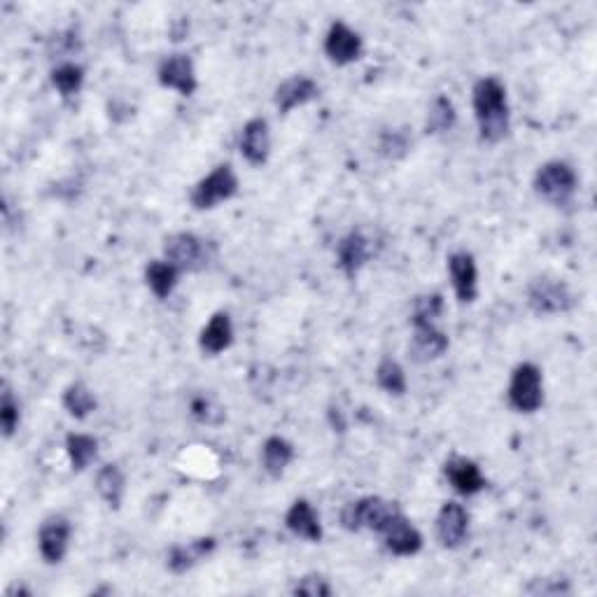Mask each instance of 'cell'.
Masks as SVG:
<instances>
[{
	"label": "cell",
	"mask_w": 597,
	"mask_h": 597,
	"mask_svg": "<svg viewBox=\"0 0 597 597\" xmlns=\"http://www.w3.org/2000/svg\"><path fill=\"white\" fill-rule=\"evenodd\" d=\"M164 259L171 262L180 273L185 271H199L206 266L208 252L206 243L192 231H180L166 238L164 243Z\"/></svg>",
	"instance_id": "52a82bcc"
},
{
	"label": "cell",
	"mask_w": 597,
	"mask_h": 597,
	"mask_svg": "<svg viewBox=\"0 0 597 597\" xmlns=\"http://www.w3.org/2000/svg\"><path fill=\"white\" fill-rule=\"evenodd\" d=\"M145 283L157 299H168L180 283V271L166 259H152L145 269Z\"/></svg>",
	"instance_id": "603a6c76"
},
{
	"label": "cell",
	"mask_w": 597,
	"mask_h": 597,
	"mask_svg": "<svg viewBox=\"0 0 597 597\" xmlns=\"http://www.w3.org/2000/svg\"><path fill=\"white\" fill-rule=\"evenodd\" d=\"M21 423V411L17 399L10 390H3V397H0V425H3V434L7 439L14 437V432L19 430Z\"/></svg>",
	"instance_id": "4dcf8cb0"
},
{
	"label": "cell",
	"mask_w": 597,
	"mask_h": 597,
	"mask_svg": "<svg viewBox=\"0 0 597 597\" xmlns=\"http://www.w3.org/2000/svg\"><path fill=\"white\" fill-rule=\"evenodd\" d=\"M376 383L378 388L388 392L392 397H402L409 390V381H406L404 367L395 357H383L376 367Z\"/></svg>",
	"instance_id": "4316f807"
},
{
	"label": "cell",
	"mask_w": 597,
	"mask_h": 597,
	"mask_svg": "<svg viewBox=\"0 0 597 597\" xmlns=\"http://www.w3.org/2000/svg\"><path fill=\"white\" fill-rule=\"evenodd\" d=\"M238 194V175L229 164H220L210 171L206 178L196 182L189 201L196 210H210L217 208L220 203L234 199Z\"/></svg>",
	"instance_id": "5b68a950"
},
{
	"label": "cell",
	"mask_w": 597,
	"mask_h": 597,
	"mask_svg": "<svg viewBox=\"0 0 597 597\" xmlns=\"http://www.w3.org/2000/svg\"><path fill=\"white\" fill-rule=\"evenodd\" d=\"M96 493L110 509H119L124 502L126 479L117 465H103L96 472Z\"/></svg>",
	"instance_id": "cb8c5ba5"
},
{
	"label": "cell",
	"mask_w": 597,
	"mask_h": 597,
	"mask_svg": "<svg viewBox=\"0 0 597 597\" xmlns=\"http://www.w3.org/2000/svg\"><path fill=\"white\" fill-rule=\"evenodd\" d=\"M66 455L73 472H84L98 458V441L91 434L73 432L66 437Z\"/></svg>",
	"instance_id": "d4e9b609"
},
{
	"label": "cell",
	"mask_w": 597,
	"mask_h": 597,
	"mask_svg": "<svg viewBox=\"0 0 597 597\" xmlns=\"http://www.w3.org/2000/svg\"><path fill=\"white\" fill-rule=\"evenodd\" d=\"M441 313H444V297L437 292L423 294V297L413 301L411 322L413 325H437Z\"/></svg>",
	"instance_id": "f546056e"
},
{
	"label": "cell",
	"mask_w": 597,
	"mask_h": 597,
	"mask_svg": "<svg viewBox=\"0 0 597 597\" xmlns=\"http://www.w3.org/2000/svg\"><path fill=\"white\" fill-rule=\"evenodd\" d=\"M157 80L164 89L178 91L180 96H192L196 87H199V80H196V70L192 56L187 54H171L166 56L164 61L159 63Z\"/></svg>",
	"instance_id": "8fae6325"
},
{
	"label": "cell",
	"mask_w": 597,
	"mask_h": 597,
	"mask_svg": "<svg viewBox=\"0 0 597 597\" xmlns=\"http://www.w3.org/2000/svg\"><path fill=\"white\" fill-rule=\"evenodd\" d=\"M285 528L290 530L294 537L304 539V542H311V544L322 542L320 516L308 500L292 502V507L287 509L285 514Z\"/></svg>",
	"instance_id": "d6986e66"
},
{
	"label": "cell",
	"mask_w": 597,
	"mask_h": 597,
	"mask_svg": "<svg viewBox=\"0 0 597 597\" xmlns=\"http://www.w3.org/2000/svg\"><path fill=\"white\" fill-rule=\"evenodd\" d=\"M528 304L537 315H558L574 306V294L565 280L539 276L528 285Z\"/></svg>",
	"instance_id": "8992f818"
},
{
	"label": "cell",
	"mask_w": 597,
	"mask_h": 597,
	"mask_svg": "<svg viewBox=\"0 0 597 597\" xmlns=\"http://www.w3.org/2000/svg\"><path fill=\"white\" fill-rule=\"evenodd\" d=\"M364 52L362 38L346 21H334L325 35V54L336 66H350Z\"/></svg>",
	"instance_id": "9c48e42d"
},
{
	"label": "cell",
	"mask_w": 597,
	"mask_h": 597,
	"mask_svg": "<svg viewBox=\"0 0 597 597\" xmlns=\"http://www.w3.org/2000/svg\"><path fill=\"white\" fill-rule=\"evenodd\" d=\"M320 98V87L313 77L308 75H292L287 77L285 82L278 84L276 96H273V103L280 110V115H290L292 110L301 108V105H308Z\"/></svg>",
	"instance_id": "4fadbf2b"
},
{
	"label": "cell",
	"mask_w": 597,
	"mask_h": 597,
	"mask_svg": "<svg viewBox=\"0 0 597 597\" xmlns=\"http://www.w3.org/2000/svg\"><path fill=\"white\" fill-rule=\"evenodd\" d=\"M511 409L518 413H535L544 404V376L542 369L532 362H521L514 369L507 390Z\"/></svg>",
	"instance_id": "277c9868"
},
{
	"label": "cell",
	"mask_w": 597,
	"mask_h": 597,
	"mask_svg": "<svg viewBox=\"0 0 597 597\" xmlns=\"http://www.w3.org/2000/svg\"><path fill=\"white\" fill-rule=\"evenodd\" d=\"M448 276H451L455 297L460 304H474L479 297V269L472 252L458 250L448 257Z\"/></svg>",
	"instance_id": "30bf717a"
},
{
	"label": "cell",
	"mask_w": 597,
	"mask_h": 597,
	"mask_svg": "<svg viewBox=\"0 0 597 597\" xmlns=\"http://www.w3.org/2000/svg\"><path fill=\"white\" fill-rule=\"evenodd\" d=\"M238 147H241V154L245 161L252 166H264L269 161L271 154V129L269 122L264 117L250 119L248 124L243 126L241 140H238Z\"/></svg>",
	"instance_id": "ac0fdd59"
},
{
	"label": "cell",
	"mask_w": 597,
	"mask_h": 597,
	"mask_svg": "<svg viewBox=\"0 0 597 597\" xmlns=\"http://www.w3.org/2000/svg\"><path fill=\"white\" fill-rule=\"evenodd\" d=\"M451 341L439 325H413V336L409 343V357L416 364H427L439 360L446 353Z\"/></svg>",
	"instance_id": "2e32d148"
},
{
	"label": "cell",
	"mask_w": 597,
	"mask_h": 597,
	"mask_svg": "<svg viewBox=\"0 0 597 597\" xmlns=\"http://www.w3.org/2000/svg\"><path fill=\"white\" fill-rule=\"evenodd\" d=\"M381 537H383L385 549H388L392 556H399V558L416 556V553L423 551V544H425L420 530L404 514H397L392 518V521L383 528Z\"/></svg>",
	"instance_id": "7c38bea8"
},
{
	"label": "cell",
	"mask_w": 597,
	"mask_h": 597,
	"mask_svg": "<svg viewBox=\"0 0 597 597\" xmlns=\"http://www.w3.org/2000/svg\"><path fill=\"white\" fill-rule=\"evenodd\" d=\"M61 402H63V409H66L70 413V416L77 418V420L89 418L91 413L96 411V406H98L94 392H91L87 388V385L80 383V381L70 383L68 388L63 390Z\"/></svg>",
	"instance_id": "484cf974"
},
{
	"label": "cell",
	"mask_w": 597,
	"mask_h": 597,
	"mask_svg": "<svg viewBox=\"0 0 597 597\" xmlns=\"http://www.w3.org/2000/svg\"><path fill=\"white\" fill-rule=\"evenodd\" d=\"M231 343H234V325H231L229 313H215L213 318L208 320V325L201 329V350L208 355H220L224 350L231 348Z\"/></svg>",
	"instance_id": "44dd1931"
},
{
	"label": "cell",
	"mask_w": 597,
	"mask_h": 597,
	"mask_svg": "<svg viewBox=\"0 0 597 597\" xmlns=\"http://www.w3.org/2000/svg\"><path fill=\"white\" fill-rule=\"evenodd\" d=\"M294 446L285 437H278L273 434L264 441L262 446V467L264 472L271 476V479H280L285 474V469L292 465L294 460Z\"/></svg>",
	"instance_id": "7402d4cb"
},
{
	"label": "cell",
	"mask_w": 597,
	"mask_h": 597,
	"mask_svg": "<svg viewBox=\"0 0 597 597\" xmlns=\"http://www.w3.org/2000/svg\"><path fill=\"white\" fill-rule=\"evenodd\" d=\"M371 255H374V248H371V241L362 231H350L336 245V264H339V269L348 280L357 278V273L367 266Z\"/></svg>",
	"instance_id": "9a60e30c"
},
{
	"label": "cell",
	"mask_w": 597,
	"mask_h": 597,
	"mask_svg": "<svg viewBox=\"0 0 597 597\" xmlns=\"http://www.w3.org/2000/svg\"><path fill=\"white\" fill-rule=\"evenodd\" d=\"M397 514H402V509L395 502L385 500V497H362V500L350 502L346 509L341 511V525L348 532L371 530L376 535H381L385 525H388Z\"/></svg>",
	"instance_id": "3957f363"
},
{
	"label": "cell",
	"mask_w": 597,
	"mask_h": 597,
	"mask_svg": "<svg viewBox=\"0 0 597 597\" xmlns=\"http://www.w3.org/2000/svg\"><path fill=\"white\" fill-rule=\"evenodd\" d=\"M52 84L63 98H73L84 87V68L80 63L63 61L52 70Z\"/></svg>",
	"instance_id": "83f0119b"
},
{
	"label": "cell",
	"mask_w": 597,
	"mask_h": 597,
	"mask_svg": "<svg viewBox=\"0 0 597 597\" xmlns=\"http://www.w3.org/2000/svg\"><path fill=\"white\" fill-rule=\"evenodd\" d=\"M294 595H306V597H329L334 595V588L329 586V581L320 574H306L297 581V586L292 588Z\"/></svg>",
	"instance_id": "1f68e13d"
},
{
	"label": "cell",
	"mask_w": 597,
	"mask_h": 597,
	"mask_svg": "<svg viewBox=\"0 0 597 597\" xmlns=\"http://www.w3.org/2000/svg\"><path fill=\"white\" fill-rule=\"evenodd\" d=\"M469 537V511L460 502H446L437 516V539L444 549H460Z\"/></svg>",
	"instance_id": "5bb4252c"
},
{
	"label": "cell",
	"mask_w": 597,
	"mask_h": 597,
	"mask_svg": "<svg viewBox=\"0 0 597 597\" xmlns=\"http://www.w3.org/2000/svg\"><path fill=\"white\" fill-rule=\"evenodd\" d=\"M532 187H535L539 199L549 203V206L563 208L570 206L574 196H577L579 175L567 161L551 159L537 168Z\"/></svg>",
	"instance_id": "7a4b0ae2"
},
{
	"label": "cell",
	"mask_w": 597,
	"mask_h": 597,
	"mask_svg": "<svg viewBox=\"0 0 597 597\" xmlns=\"http://www.w3.org/2000/svg\"><path fill=\"white\" fill-rule=\"evenodd\" d=\"M472 105H474L476 124H479L481 140L495 145L507 138L509 126H511L509 98H507V87H504L502 80H497L493 75L481 77L472 89Z\"/></svg>",
	"instance_id": "6da1fadb"
},
{
	"label": "cell",
	"mask_w": 597,
	"mask_h": 597,
	"mask_svg": "<svg viewBox=\"0 0 597 597\" xmlns=\"http://www.w3.org/2000/svg\"><path fill=\"white\" fill-rule=\"evenodd\" d=\"M213 413H217V416H222V411L217 409V406H213V402L206 397H196L192 402V416L199 420V423H208L213 425L217 423V418H213Z\"/></svg>",
	"instance_id": "d6a6232c"
},
{
	"label": "cell",
	"mask_w": 597,
	"mask_h": 597,
	"mask_svg": "<svg viewBox=\"0 0 597 597\" xmlns=\"http://www.w3.org/2000/svg\"><path fill=\"white\" fill-rule=\"evenodd\" d=\"M444 472L451 488L462 497H474L479 495L481 490H486V476H483L481 467L476 465L474 460L455 455V458L446 462Z\"/></svg>",
	"instance_id": "e0dca14e"
},
{
	"label": "cell",
	"mask_w": 597,
	"mask_h": 597,
	"mask_svg": "<svg viewBox=\"0 0 597 597\" xmlns=\"http://www.w3.org/2000/svg\"><path fill=\"white\" fill-rule=\"evenodd\" d=\"M458 115H455V105L448 96H437L427 112V133H446L451 131Z\"/></svg>",
	"instance_id": "f1b7e54d"
},
{
	"label": "cell",
	"mask_w": 597,
	"mask_h": 597,
	"mask_svg": "<svg viewBox=\"0 0 597 597\" xmlns=\"http://www.w3.org/2000/svg\"><path fill=\"white\" fill-rule=\"evenodd\" d=\"M70 537H73V525L68 518L52 516L40 525L38 532V549L47 565H59L66 558L70 549Z\"/></svg>",
	"instance_id": "ba28073f"
},
{
	"label": "cell",
	"mask_w": 597,
	"mask_h": 597,
	"mask_svg": "<svg viewBox=\"0 0 597 597\" xmlns=\"http://www.w3.org/2000/svg\"><path fill=\"white\" fill-rule=\"evenodd\" d=\"M215 537H201V539H192L187 544H175L168 551V570L173 574H185L206 560L210 553L215 551Z\"/></svg>",
	"instance_id": "ffe728a7"
}]
</instances>
